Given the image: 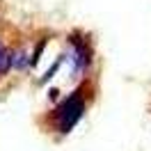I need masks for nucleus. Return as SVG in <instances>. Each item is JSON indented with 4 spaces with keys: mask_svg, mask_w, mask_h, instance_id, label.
Listing matches in <instances>:
<instances>
[{
    "mask_svg": "<svg viewBox=\"0 0 151 151\" xmlns=\"http://www.w3.org/2000/svg\"><path fill=\"white\" fill-rule=\"evenodd\" d=\"M83 112H85V101H83V96L71 94L64 103H60V108H57V126H60V131L69 133L76 124H78V119L83 117Z\"/></svg>",
    "mask_w": 151,
    "mask_h": 151,
    "instance_id": "nucleus-1",
    "label": "nucleus"
},
{
    "mask_svg": "<svg viewBox=\"0 0 151 151\" xmlns=\"http://www.w3.org/2000/svg\"><path fill=\"white\" fill-rule=\"evenodd\" d=\"M30 57L25 50H21V53H16V55L12 57V69H16V71H25V69H30Z\"/></svg>",
    "mask_w": 151,
    "mask_h": 151,
    "instance_id": "nucleus-2",
    "label": "nucleus"
},
{
    "mask_svg": "<svg viewBox=\"0 0 151 151\" xmlns=\"http://www.w3.org/2000/svg\"><path fill=\"white\" fill-rule=\"evenodd\" d=\"M9 69H12V55L5 48H0V76H5Z\"/></svg>",
    "mask_w": 151,
    "mask_h": 151,
    "instance_id": "nucleus-3",
    "label": "nucleus"
},
{
    "mask_svg": "<svg viewBox=\"0 0 151 151\" xmlns=\"http://www.w3.org/2000/svg\"><path fill=\"white\" fill-rule=\"evenodd\" d=\"M0 48H2V46H0Z\"/></svg>",
    "mask_w": 151,
    "mask_h": 151,
    "instance_id": "nucleus-4",
    "label": "nucleus"
}]
</instances>
